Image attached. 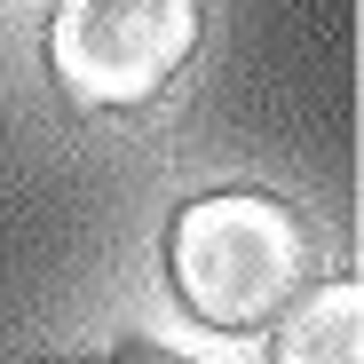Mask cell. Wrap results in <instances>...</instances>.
I'll use <instances>...</instances> for the list:
<instances>
[{"instance_id": "obj_1", "label": "cell", "mask_w": 364, "mask_h": 364, "mask_svg": "<svg viewBox=\"0 0 364 364\" xmlns=\"http://www.w3.org/2000/svg\"><path fill=\"white\" fill-rule=\"evenodd\" d=\"M166 277L214 333H262L317 285V237L269 191H206L166 222Z\"/></svg>"}, {"instance_id": "obj_2", "label": "cell", "mask_w": 364, "mask_h": 364, "mask_svg": "<svg viewBox=\"0 0 364 364\" xmlns=\"http://www.w3.org/2000/svg\"><path fill=\"white\" fill-rule=\"evenodd\" d=\"M198 48V0H55L48 72L72 111H143Z\"/></svg>"}, {"instance_id": "obj_3", "label": "cell", "mask_w": 364, "mask_h": 364, "mask_svg": "<svg viewBox=\"0 0 364 364\" xmlns=\"http://www.w3.org/2000/svg\"><path fill=\"white\" fill-rule=\"evenodd\" d=\"M356 317H364L356 277L309 285V293L277 317V364H364V356H356Z\"/></svg>"}, {"instance_id": "obj_4", "label": "cell", "mask_w": 364, "mask_h": 364, "mask_svg": "<svg viewBox=\"0 0 364 364\" xmlns=\"http://www.w3.org/2000/svg\"><path fill=\"white\" fill-rule=\"evenodd\" d=\"M119 364H198V356H174V348H127Z\"/></svg>"}]
</instances>
